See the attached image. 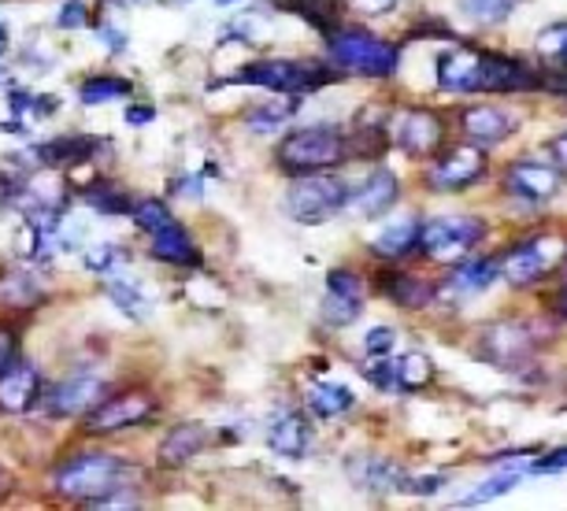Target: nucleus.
I'll use <instances>...</instances> for the list:
<instances>
[{
  "label": "nucleus",
  "mask_w": 567,
  "mask_h": 511,
  "mask_svg": "<svg viewBox=\"0 0 567 511\" xmlns=\"http://www.w3.org/2000/svg\"><path fill=\"white\" fill-rule=\"evenodd\" d=\"M93 508H137V497L134 493H104L101 500H93Z\"/></svg>",
  "instance_id": "37998d69"
},
{
  "label": "nucleus",
  "mask_w": 567,
  "mask_h": 511,
  "mask_svg": "<svg viewBox=\"0 0 567 511\" xmlns=\"http://www.w3.org/2000/svg\"><path fill=\"white\" fill-rule=\"evenodd\" d=\"M167 219H175V216H171L167 205H159V200H142V205H134V222L148 233L156 227H164Z\"/></svg>",
  "instance_id": "58836bf2"
},
{
  "label": "nucleus",
  "mask_w": 567,
  "mask_h": 511,
  "mask_svg": "<svg viewBox=\"0 0 567 511\" xmlns=\"http://www.w3.org/2000/svg\"><path fill=\"white\" fill-rule=\"evenodd\" d=\"M445 93H527L542 90V74L523 60L483 49H445L434 63Z\"/></svg>",
  "instance_id": "f257e3e1"
},
{
  "label": "nucleus",
  "mask_w": 567,
  "mask_h": 511,
  "mask_svg": "<svg viewBox=\"0 0 567 511\" xmlns=\"http://www.w3.org/2000/svg\"><path fill=\"white\" fill-rule=\"evenodd\" d=\"M501 279V260L497 255H475V260H460L453 274H449L445 290H453L456 296H478Z\"/></svg>",
  "instance_id": "4be33fe9"
},
{
  "label": "nucleus",
  "mask_w": 567,
  "mask_h": 511,
  "mask_svg": "<svg viewBox=\"0 0 567 511\" xmlns=\"http://www.w3.org/2000/svg\"><path fill=\"white\" fill-rule=\"evenodd\" d=\"M445 137V126L437 119L434 112L426 108H415V112H404L401 123L393 126V142H398L401 153L409 156H426V153H437Z\"/></svg>",
  "instance_id": "2eb2a0df"
},
{
  "label": "nucleus",
  "mask_w": 567,
  "mask_h": 511,
  "mask_svg": "<svg viewBox=\"0 0 567 511\" xmlns=\"http://www.w3.org/2000/svg\"><path fill=\"white\" fill-rule=\"evenodd\" d=\"M363 304H368V285H363L360 274H352L346 268L327 274V296H323V323L334 330L352 326L363 315Z\"/></svg>",
  "instance_id": "f8f14e48"
},
{
  "label": "nucleus",
  "mask_w": 567,
  "mask_h": 511,
  "mask_svg": "<svg viewBox=\"0 0 567 511\" xmlns=\"http://www.w3.org/2000/svg\"><path fill=\"white\" fill-rule=\"evenodd\" d=\"M126 263H131V255H126L120 244H97L93 252H85V268L104 274V279H115V274H123Z\"/></svg>",
  "instance_id": "f704fd0d"
},
{
  "label": "nucleus",
  "mask_w": 567,
  "mask_h": 511,
  "mask_svg": "<svg viewBox=\"0 0 567 511\" xmlns=\"http://www.w3.org/2000/svg\"><path fill=\"white\" fill-rule=\"evenodd\" d=\"M519 4L523 0H460V12L478 27H501L508 23Z\"/></svg>",
  "instance_id": "7c9ffc66"
},
{
  "label": "nucleus",
  "mask_w": 567,
  "mask_h": 511,
  "mask_svg": "<svg viewBox=\"0 0 567 511\" xmlns=\"http://www.w3.org/2000/svg\"><path fill=\"white\" fill-rule=\"evenodd\" d=\"M523 474H527V467H508V471L489 474L483 486H475L464 500H460V508H478V504H489V500L512 493V489L523 482Z\"/></svg>",
  "instance_id": "c756f323"
},
{
  "label": "nucleus",
  "mask_w": 567,
  "mask_h": 511,
  "mask_svg": "<svg viewBox=\"0 0 567 511\" xmlns=\"http://www.w3.org/2000/svg\"><path fill=\"white\" fill-rule=\"evenodd\" d=\"M349 205V189L334 175H297V182L286 189V216L305 227L334 219L341 208Z\"/></svg>",
  "instance_id": "39448f33"
},
{
  "label": "nucleus",
  "mask_w": 567,
  "mask_h": 511,
  "mask_svg": "<svg viewBox=\"0 0 567 511\" xmlns=\"http://www.w3.org/2000/svg\"><path fill=\"white\" fill-rule=\"evenodd\" d=\"M267 445L286 460H305L316 445V430L301 411H278L267 426Z\"/></svg>",
  "instance_id": "f3484780"
},
{
  "label": "nucleus",
  "mask_w": 567,
  "mask_h": 511,
  "mask_svg": "<svg viewBox=\"0 0 567 511\" xmlns=\"http://www.w3.org/2000/svg\"><path fill=\"white\" fill-rule=\"evenodd\" d=\"M123 474H126V467H123V460H115V456L82 452V456H74V460L60 463L56 489L71 500L93 504V500H101L104 493H112V489L123 482Z\"/></svg>",
  "instance_id": "423d86ee"
},
{
  "label": "nucleus",
  "mask_w": 567,
  "mask_h": 511,
  "mask_svg": "<svg viewBox=\"0 0 567 511\" xmlns=\"http://www.w3.org/2000/svg\"><path fill=\"white\" fill-rule=\"evenodd\" d=\"M90 205L97 211H126L131 205H126V197L120 194V189H109V186H97L90 194Z\"/></svg>",
  "instance_id": "a19ab883"
},
{
  "label": "nucleus",
  "mask_w": 567,
  "mask_h": 511,
  "mask_svg": "<svg viewBox=\"0 0 567 511\" xmlns=\"http://www.w3.org/2000/svg\"><path fill=\"white\" fill-rule=\"evenodd\" d=\"M4 52H8V27L0 23V56H4Z\"/></svg>",
  "instance_id": "09e8293b"
},
{
  "label": "nucleus",
  "mask_w": 567,
  "mask_h": 511,
  "mask_svg": "<svg viewBox=\"0 0 567 511\" xmlns=\"http://www.w3.org/2000/svg\"><path fill=\"white\" fill-rule=\"evenodd\" d=\"M368 382L379 386L382 393H415V389H426L434 378V364L426 353H401V356H379L368 364Z\"/></svg>",
  "instance_id": "1a4fd4ad"
},
{
  "label": "nucleus",
  "mask_w": 567,
  "mask_h": 511,
  "mask_svg": "<svg viewBox=\"0 0 567 511\" xmlns=\"http://www.w3.org/2000/svg\"><path fill=\"white\" fill-rule=\"evenodd\" d=\"M156 404L148 393H123V397H112V400H101L97 408H90V430L97 434H109V430H123V426H134L142 423Z\"/></svg>",
  "instance_id": "6ab92c4d"
},
{
  "label": "nucleus",
  "mask_w": 567,
  "mask_h": 511,
  "mask_svg": "<svg viewBox=\"0 0 567 511\" xmlns=\"http://www.w3.org/2000/svg\"><path fill=\"white\" fill-rule=\"evenodd\" d=\"M153 255L156 260L171 263V268H197V249H194V238L186 233V227H182L178 219H167L164 227H156L153 233Z\"/></svg>",
  "instance_id": "5701e85b"
},
{
  "label": "nucleus",
  "mask_w": 567,
  "mask_h": 511,
  "mask_svg": "<svg viewBox=\"0 0 567 511\" xmlns=\"http://www.w3.org/2000/svg\"><path fill=\"white\" fill-rule=\"evenodd\" d=\"M564 186V170L556 164H545V159H516L505 170V189L508 197L523 200L530 208H542L560 194Z\"/></svg>",
  "instance_id": "9d476101"
},
{
  "label": "nucleus",
  "mask_w": 567,
  "mask_h": 511,
  "mask_svg": "<svg viewBox=\"0 0 567 511\" xmlns=\"http://www.w3.org/2000/svg\"><path fill=\"white\" fill-rule=\"evenodd\" d=\"M486 238V222L478 216H434L423 222L420 249L431 263H460Z\"/></svg>",
  "instance_id": "0eeeda50"
},
{
  "label": "nucleus",
  "mask_w": 567,
  "mask_h": 511,
  "mask_svg": "<svg viewBox=\"0 0 567 511\" xmlns=\"http://www.w3.org/2000/svg\"><path fill=\"white\" fill-rule=\"evenodd\" d=\"M208 441H212V430L205 423H182L164 438L159 456H164L167 463H186V460H194L197 452H205Z\"/></svg>",
  "instance_id": "b1692460"
},
{
  "label": "nucleus",
  "mask_w": 567,
  "mask_h": 511,
  "mask_svg": "<svg viewBox=\"0 0 567 511\" xmlns=\"http://www.w3.org/2000/svg\"><path fill=\"white\" fill-rule=\"evenodd\" d=\"M38 296H41L38 282L27 279V274H8V279L0 282V304H8V307H27V304H34Z\"/></svg>",
  "instance_id": "e433bc0d"
},
{
  "label": "nucleus",
  "mask_w": 567,
  "mask_h": 511,
  "mask_svg": "<svg viewBox=\"0 0 567 511\" xmlns=\"http://www.w3.org/2000/svg\"><path fill=\"white\" fill-rule=\"evenodd\" d=\"M85 19L90 15H85V8L79 4V0H71V4L60 8V27L63 30H79V27H85Z\"/></svg>",
  "instance_id": "79ce46f5"
},
{
  "label": "nucleus",
  "mask_w": 567,
  "mask_h": 511,
  "mask_svg": "<svg viewBox=\"0 0 567 511\" xmlns=\"http://www.w3.org/2000/svg\"><path fill=\"white\" fill-rule=\"evenodd\" d=\"M382 290H386V296L393 304L409 307V312H420V307H426L434 301V285L415 279V274H404V271H382Z\"/></svg>",
  "instance_id": "a878e982"
},
{
  "label": "nucleus",
  "mask_w": 567,
  "mask_h": 511,
  "mask_svg": "<svg viewBox=\"0 0 567 511\" xmlns=\"http://www.w3.org/2000/svg\"><path fill=\"white\" fill-rule=\"evenodd\" d=\"M153 108H142V104H137V108H126V123L131 126H145V123H153Z\"/></svg>",
  "instance_id": "de8ad7c7"
},
{
  "label": "nucleus",
  "mask_w": 567,
  "mask_h": 511,
  "mask_svg": "<svg viewBox=\"0 0 567 511\" xmlns=\"http://www.w3.org/2000/svg\"><path fill=\"white\" fill-rule=\"evenodd\" d=\"M393 345H398V330L393 326H371L368 334H363V353H368L371 359H379V356H390L393 353Z\"/></svg>",
  "instance_id": "4c0bfd02"
},
{
  "label": "nucleus",
  "mask_w": 567,
  "mask_h": 511,
  "mask_svg": "<svg viewBox=\"0 0 567 511\" xmlns=\"http://www.w3.org/2000/svg\"><path fill=\"white\" fill-rule=\"evenodd\" d=\"M41 397V375L34 364L16 359L12 367L0 375V411L8 415H27Z\"/></svg>",
  "instance_id": "aec40b11"
},
{
  "label": "nucleus",
  "mask_w": 567,
  "mask_h": 511,
  "mask_svg": "<svg viewBox=\"0 0 567 511\" xmlns=\"http://www.w3.org/2000/svg\"><path fill=\"white\" fill-rule=\"evenodd\" d=\"M93 153H97L93 137H56V142H45L38 148V159L49 167H74L82 159H90Z\"/></svg>",
  "instance_id": "c85d7f7f"
},
{
  "label": "nucleus",
  "mask_w": 567,
  "mask_h": 511,
  "mask_svg": "<svg viewBox=\"0 0 567 511\" xmlns=\"http://www.w3.org/2000/svg\"><path fill=\"white\" fill-rule=\"evenodd\" d=\"M549 153H553V159H556V167H560L564 175H567V131L549 145Z\"/></svg>",
  "instance_id": "49530a36"
},
{
  "label": "nucleus",
  "mask_w": 567,
  "mask_h": 511,
  "mask_svg": "<svg viewBox=\"0 0 567 511\" xmlns=\"http://www.w3.org/2000/svg\"><path fill=\"white\" fill-rule=\"evenodd\" d=\"M534 49H538V56L549 63V67L567 71V23L545 27L538 34V41H534Z\"/></svg>",
  "instance_id": "473e14b6"
},
{
  "label": "nucleus",
  "mask_w": 567,
  "mask_h": 511,
  "mask_svg": "<svg viewBox=\"0 0 567 511\" xmlns=\"http://www.w3.org/2000/svg\"><path fill=\"white\" fill-rule=\"evenodd\" d=\"M346 471L352 482L360 489H368V493H393V489L409 486V478L401 474V467L382 460V456H349Z\"/></svg>",
  "instance_id": "412c9836"
},
{
  "label": "nucleus",
  "mask_w": 567,
  "mask_h": 511,
  "mask_svg": "<svg viewBox=\"0 0 567 511\" xmlns=\"http://www.w3.org/2000/svg\"><path fill=\"white\" fill-rule=\"evenodd\" d=\"M286 12H293L297 19L312 23L319 34H338L341 30V4L338 0H282Z\"/></svg>",
  "instance_id": "bb28decb"
},
{
  "label": "nucleus",
  "mask_w": 567,
  "mask_h": 511,
  "mask_svg": "<svg viewBox=\"0 0 567 511\" xmlns=\"http://www.w3.org/2000/svg\"><path fill=\"white\" fill-rule=\"evenodd\" d=\"M101 393H104V378L97 371H74V375H68L49 389L45 411L49 415H82V411L97 408Z\"/></svg>",
  "instance_id": "4468645a"
},
{
  "label": "nucleus",
  "mask_w": 567,
  "mask_h": 511,
  "mask_svg": "<svg viewBox=\"0 0 567 511\" xmlns=\"http://www.w3.org/2000/svg\"><path fill=\"white\" fill-rule=\"evenodd\" d=\"M79 93H82L85 104H109V101L131 97V82L126 79H90Z\"/></svg>",
  "instance_id": "c9c22d12"
},
{
  "label": "nucleus",
  "mask_w": 567,
  "mask_h": 511,
  "mask_svg": "<svg viewBox=\"0 0 567 511\" xmlns=\"http://www.w3.org/2000/svg\"><path fill=\"white\" fill-rule=\"evenodd\" d=\"M330 67L323 63H305V60H256L249 67L238 71V82L260 85V90L282 93V97H305L330 85Z\"/></svg>",
  "instance_id": "20e7f679"
},
{
  "label": "nucleus",
  "mask_w": 567,
  "mask_h": 511,
  "mask_svg": "<svg viewBox=\"0 0 567 511\" xmlns=\"http://www.w3.org/2000/svg\"><path fill=\"white\" fill-rule=\"evenodd\" d=\"M420 233H423L420 219H398L374 233L371 249L379 255H386V260H404L412 249H420Z\"/></svg>",
  "instance_id": "393cba45"
},
{
  "label": "nucleus",
  "mask_w": 567,
  "mask_h": 511,
  "mask_svg": "<svg viewBox=\"0 0 567 511\" xmlns=\"http://www.w3.org/2000/svg\"><path fill=\"white\" fill-rule=\"evenodd\" d=\"M109 293H112V301L120 304L131 319H145L148 312H153V301H148V293L137 282L126 279V274H115V279H109Z\"/></svg>",
  "instance_id": "2f4dec72"
},
{
  "label": "nucleus",
  "mask_w": 567,
  "mask_h": 511,
  "mask_svg": "<svg viewBox=\"0 0 567 511\" xmlns=\"http://www.w3.org/2000/svg\"><path fill=\"white\" fill-rule=\"evenodd\" d=\"M0 482H4V471H0Z\"/></svg>",
  "instance_id": "3c124183"
},
{
  "label": "nucleus",
  "mask_w": 567,
  "mask_h": 511,
  "mask_svg": "<svg viewBox=\"0 0 567 511\" xmlns=\"http://www.w3.org/2000/svg\"><path fill=\"white\" fill-rule=\"evenodd\" d=\"M216 4H234V0H216Z\"/></svg>",
  "instance_id": "8fccbe9b"
},
{
  "label": "nucleus",
  "mask_w": 567,
  "mask_h": 511,
  "mask_svg": "<svg viewBox=\"0 0 567 511\" xmlns=\"http://www.w3.org/2000/svg\"><path fill=\"white\" fill-rule=\"evenodd\" d=\"M352 404H357V397H352L349 386H341V382H316V386L308 389V408H312L319 419H341L346 411H352Z\"/></svg>",
  "instance_id": "cd10ccee"
},
{
  "label": "nucleus",
  "mask_w": 567,
  "mask_h": 511,
  "mask_svg": "<svg viewBox=\"0 0 567 511\" xmlns=\"http://www.w3.org/2000/svg\"><path fill=\"white\" fill-rule=\"evenodd\" d=\"M560 471H567V445L527 463V474H560Z\"/></svg>",
  "instance_id": "ea45409f"
},
{
  "label": "nucleus",
  "mask_w": 567,
  "mask_h": 511,
  "mask_svg": "<svg viewBox=\"0 0 567 511\" xmlns=\"http://www.w3.org/2000/svg\"><path fill=\"white\" fill-rule=\"evenodd\" d=\"M327 52L334 67L360 74V79H386V74L398 71V49L374 34H363V30H338V34H330Z\"/></svg>",
  "instance_id": "7ed1b4c3"
},
{
  "label": "nucleus",
  "mask_w": 567,
  "mask_h": 511,
  "mask_svg": "<svg viewBox=\"0 0 567 511\" xmlns=\"http://www.w3.org/2000/svg\"><path fill=\"white\" fill-rule=\"evenodd\" d=\"M460 131L467 134L471 145L494 148V145L505 142V137H512L516 119H512L505 108H494V104H475V108L460 112Z\"/></svg>",
  "instance_id": "a211bd4d"
},
{
  "label": "nucleus",
  "mask_w": 567,
  "mask_h": 511,
  "mask_svg": "<svg viewBox=\"0 0 567 511\" xmlns=\"http://www.w3.org/2000/svg\"><path fill=\"white\" fill-rule=\"evenodd\" d=\"M16 364V337L8 330H0V375Z\"/></svg>",
  "instance_id": "c03bdc74"
},
{
  "label": "nucleus",
  "mask_w": 567,
  "mask_h": 511,
  "mask_svg": "<svg viewBox=\"0 0 567 511\" xmlns=\"http://www.w3.org/2000/svg\"><path fill=\"white\" fill-rule=\"evenodd\" d=\"M349 156V142L338 126L316 123L301 126L290 137H282V145L275 148V164L286 175H316V170H334L341 159Z\"/></svg>",
  "instance_id": "f03ea898"
},
{
  "label": "nucleus",
  "mask_w": 567,
  "mask_h": 511,
  "mask_svg": "<svg viewBox=\"0 0 567 511\" xmlns=\"http://www.w3.org/2000/svg\"><path fill=\"white\" fill-rule=\"evenodd\" d=\"M401 0H357V8H363L368 15H382V12H393Z\"/></svg>",
  "instance_id": "a18cd8bd"
},
{
  "label": "nucleus",
  "mask_w": 567,
  "mask_h": 511,
  "mask_svg": "<svg viewBox=\"0 0 567 511\" xmlns=\"http://www.w3.org/2000/svg\"><path fill=\"white\" fill-rule=\"evenodd\" d=\"M486 178V153L478 145H456V148H445L442 156L434 159L431 175L426 182L437 194H460V189H471L475 182Z\"/></svg>",
  "instance_id": "9b49d317"
},
{
  "label": "nucleus",
  "mask_w": 567,
  "mask_h": 511,
  "mask_svg": "<svg viewBox=\"0 0 567 511\" xmlns=\"http://www.w3.org/2000/svg\"><path fill=\"white\" fill-rule=\"evenodd\" d=\"M564 255H567V244L560 238L538 233V238L512 244L505 252V260H501V274L523 290V285H534V282H542L545 274H553L556 263H564Z\"/></svg>",
  "instance_id": "6e6552de"
},
{
  "label": "nucleus",
  "mask_w": 567,
  "mask_h": 511,
  "mask_svg": "<svg viewBox=\"0 0 567 511\" xmlns=\"http://www.w3.org/2000/svg\"><path fill=\"white\" fill-rule=\"evenodd\" d=\"M297 112V97H286L278 93V101H267V104H256L252 115H249V126L252 131H271V126H282L286 119H293Z\"/></svg>",
  "instance_id": "72a5a7b5"
},
{
  "label": "nucleus",
  "mask_w": 567,
  "mask_h": 511,
  "mask_svg": "<svg viewBox=\"0 0 567 511\" xmlns=\"http://www.w3.org/2000/svg\"><path fill=\"white\" fill-rule=\"evenodd\" d=\"M478 356L505 371H523L534 359V337L523 323H494L478 341Z\"/></svg>",
  "instance_id": "ddd939ff"
},
{
  "label": "nucleus",
  "mask_w": 567,
  "mask_h": 511,
  "mask_svg": "<svg viewBox=\"0 0 567 511\" xmlns=\"http://www.w3.org/2000/svg\"><path fill=\"white\" fill-rule=\"evenodd\" d=\"M398 197H401L398 175L386 167H379V170H371V175L363 178V186L349 197V211L360 219H379L398 205Z\"/></svg>",
  "instance_id": "dca6fc26"
}]
</instances>
